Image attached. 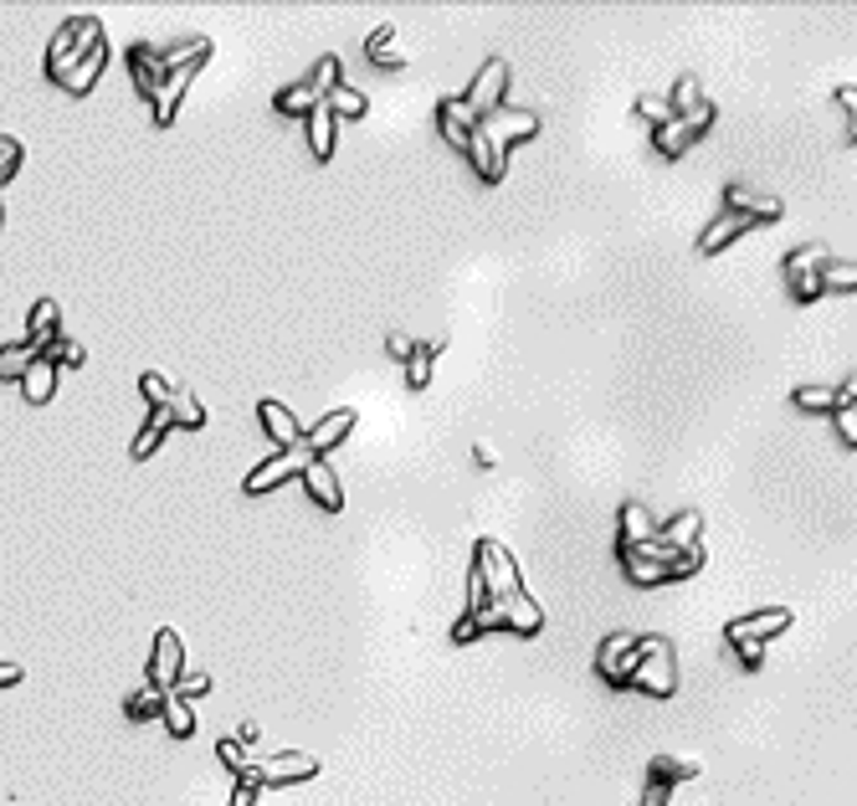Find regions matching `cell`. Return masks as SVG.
I'll use <instances>...</instances> for the list:
<instances>
[{
    "instance_id": "1",
    "label": "cell",
    "mask_w": 857,
    "mask_h": 806,
    "mask_svg": "<svg viewBox=\"0 0 857 806\" xmlns=\"http://www.w3.org/2000/svg\"><path fill=\"white\" fill-rule=\"evenodd\" d=\"M104 62H108L104 26H98L93 15H73V21L57 31L52 52H46V77L62 83L67 93H88L93 83H98V73H104Z\"/></svg>"
},
{
    "instance_id": "2",
    "label": "cell",
    "mask_w": 857,
    "mask_h": 806,
    "mask_svg": "<svg viewBox=\"0 0 857 806\" xmlns=\"http://www.w3.org/2000/svg\"><path fill=\"white\" fill-rule=\"evenodd\" d=\"M534 135H539V114H534V108L499 104L493 114H483V119L473 123L468 160H473V170L489 180V185H499L503 170H508V150L524 144V139H534Z\"/></svg>"
},
{
    "instance_id": "3",
    "label": "cell",
    "mask_w": 857,
    "mask_h": 806,
    "mask_svg": "<svg viewBox=\"0 0 857 806\" xmlns=\"http://www.w3.org/2000/svg\"><path fill=\"white\" fill-rule=\"evenodd\" d=\"M652 555L667 566V581L694 576V570L704 566V514H698V508H683L678 519L657 524V535H652Z\"/></svg>"
},
{
    "instance_id": "4",
    "label": "cell",
    "mask_w": 857,
    "mask_h": 806,
    "mask_svg": "<svg viewBox=\"0 0 857 806\" xmlns=\"http://www.w3.org/2000/svg\"><path fill=\"white\" fill-rule=\"evenodd\" d=\"M791 622H796L791 606H770V612H754V616H735V622L725 627V643L735 647V657L754 673L760 663H765V643L770 637H781Z\"/></svg>"
},
{
    "instance_id": "5",
    "label": "cell",
    "mask_w": 857,
    "mask_h": 806,
    "mask_svg": "<svg viewBox=\"0 0 857 806\" xmlns=\"http://www.w3.org/2000/svg\"><path fill=\"white\" fill-rule=\"evenodd\" d=\"M827 262H832V252L822 241H801L796 252H785V268H781L785 293L796 303H816L822 299V268H827Z\"/></svg>"
},
{
    "instance_id": "6",
    "label": "cell",
    "mask_w": 857,
    "mask_h": 806,
    "mask_svg": "<svg viewBox=\"0 0 857 806\" xmlns=\"http://www.w3.org/2000/svg\"><path fill=\"white\" fill-rule=\"evenodd\" d=\"M626 688H642V694H652V699H667V694L678 688L673 643H663V637H647V643H642V657H636V668H632V678H626Z\"/></svg>"
},
{
    "instance_id": "7",
    "label": "cell",
    "mask_w": 857,
    "mask_h": 806,
    "mask_svg": "<svg viewBox=\"0 0 857 806\" xmlns=\"http://www.w3.org/2000/svg\"><path fill=\"white\" fill-rule=\"evenodd\" d=\"M709 123H714V104L704 98L694 114H683V119H667L663 129H652V144H657V154H663V160H683V154L694 150L698 139L709 135Z\"/></svg>"
},
{
    "instance_id": "8",
    "label": "cell",
    "mask_w": 857,
    "mask_h": 806,
    "mask_svg": "<svg viewBox=\"0 0 857 806\" xmlns=\"http://www.w3.org/2000/svg\"><path fill=\"white\" fill-rule=\"evenodd\" d=\"M503 83H508V62H503V57H489V62H483V73L473 77V88H468V93L458 98L462 114H468L473 123L483 119V114H493V108L503 104V98H499Z\"/></svg>"
},
{
    "instance_id": "9",
    "label": "cell",
    "mask_w": 857,
    "mask_h": 806,
    "mask_svg": "<svg viewBox=\"0 0 857 806\" xmlns=\"http://www.w3.org/2000/svg\"><path fill=\"white\" fill-rule=\"evenodd\" d=\"M313 463V452L298 442V448H288V452H278L267 468H257V473H247V483L242 488L247 493H272L278 483H288V479H303V468Z\"/></svg>"
},
{
    "instance_id": "10",
    "label": "cell",
    "mask_w": 857,
    "mask_h": 806,
    "mask_svg": "<svg viewBox=\"0 0 857 806\" xmlns=\"http://www.w3.org/2000/svg\"><path fill=\"white\" fill-rule=\"evenodd\" d=\"M725 211H735V216H744V222H754V226H770V222H781L785 216L775 195L754 191V185H744V180H735V185L725 191Z\"/></svg>"
},
{
    "instance_id": "11",
    "label": "cell",
    "mask_w": 857,
    "mask_h": 806,
    "mask_svg": "<svg viewBox=\"0 0 857 806\" xmlns=\"http://www.w3.org/2000/svg\"><path fill=\"white\" fill-rule=\"evenodd\" d=\"M698 765L694 761H678V755H657L647 771V796H642V806H667V796H673V786L678 781H694Z\"/></svg>"
},
{
    "instance_id": "12",
    "label": "cell",
    "mask_w": 857,
    "mask_h": 806,
    "mask_svg": "<svg viewBox=\"0 0 857 806\" xmlns=\"http://www.w3.org/2000/svg\"><path fill=\"white\" fill-rule=\"evenodd\" d=\"M617 555H621V570H626L632 585H663L667 581V566L652 555V539L647 545H617Z\"/></svg>"
},
{
    "instance_id": "13",
    "label": "cell",
    "mask_w": 857,
    "mask_h": 806,
    "mask_svg": "<svg viewBox=\"0 0 857 806\" xmlns=\"http://www.w3.org/2000/svg\"><path fill=\"white\" fill-rule=\"evenodd\" d=\"M303 488H309V498L319 508H329V514L344 508V488H340V479H334V463H329V458H313V463L303 468Z\"/></svg>"
},
{
    "instance_id": "14",
    "label": "cell",
    "mask_w": 857,
    "mask_h": 806,
    "mask_svg": "<svg viewBox=\"0 0 857 806\" xmlns=\"http://www.w3.org/2000/svg\"><path fill=\"white\" fill-rule=\"evenodd\" d=\"M754 222H744V216H735V211H719L704 232H698V257H719L725 247H735L744 232H750Z\"/></svg>"
},
{
    "instance_id": "15",
    "label": "cell",
    "mask_w": 857,
    "mask_h": 806,
    "mask_svg": "<svg viewBox=\"0 0 857 806\" xmlns=\"http://www.w3.org/2000/svg\"><path fill=\"white\" fill-rule=\"evenodd\" d=\"M175 684H180V637L175 632H160L154 637V657H149V688L170 694Z\"/></svg>"
},
{
    "instance_id": "16",
    "label": "cell",
    "mask_w": 857,
    "mask_h": 806,
    "mask_svg": "<svg viewBox=\"0 0 857 806\" xmlns=\"http://www.w3.org/2000/svg\"><path fill=\"white\" fill-rule=\"evenodd\" d=\"M350 427H355V411L350 406H340V411H329L313 432H303V448L313 452V458H329V448H340L344 437H350Z\"/></svg>"
},
{
    "instance_id": "17",
    "label": "cell",
    "mask_w": 857,
    "mask_h": 806,
    "mask_svg": "<svg viewBox=\"0 0 857 806\" xmlns=\"http://www.w3.org/2000/svg\"><path fill=\"white\" fill-rule=\"evenodd\" d=\"M257 417H263L267 437H272V442H278L282 452H288V448H298V442H303V427H298V417H293V411H288V406H278V401H263V406H257Z\"/></svg>"
},
{
    "instance_id": "18",
    "label": "cell",
    "mask_w": 857,
    "mask_h": 806,
    "mask_svg": "<svg viewBox=\"0 0 857 806\" xmlns=\"http://www.w3.org/2000/svg\"><path fill=\"white\" fill-rule=\"evenodd\" d=\"M52 390H57V365L52 359H31V370L21 375V396H26L31 406H42V401H52Z\"/></svg>"
},
{
    "instance_id": "19",
    "label": "cell",
    "mask_w": 857,
    "mask_h": 806,
    "mask_svg": "<svg viewBox=\"0 0 857 806\" xmlns=\"http://www.w3.org/2000/svg\"><path fill=\"white\" fill-rule=\"evenodd\" d=\"M437 355H442V340L416 344V355L406 359V386H411V390H427V386H431V365H437Z\"/></svg>"
},
{
    "instance_id": "20",
    "label": "cell",
    "mask_w": 857,
    "mask_h": 806,
    "mask_svg": "<svg viewBox=\"0 0 857 806\" xmlns=\"http://www.w3.org/2000/svg\"><path fill=\"white\" fill-rule=\"evenodd\" d=\"M791 401H796V411H822V417H832L837 411V386H796L791 390Z\"/></svg>"
},
{
    "instance_id": "21",
    "label": "cell",
    "mask_w": 857,
    "mask_h": 806,
    "mask_svg": "<svg viewBox=\"0 0 857 806\" xmlns=\"http://www.w3.org/2000/svg\"><path fill=\"white\" fill-rule=\"evenodd\" d=\"M827 293H857V262L832 257L827 268H822V299H827Z\"/></svg>"
},
{
    "instance_id": "22",
    "label": "cell",
    "mask_w": 857,
    "mask_h": 806,
    "mask_svg": "<svg viewBox=\"0 0 857 806\" xmlns=\"http://www.w3.org/2000/svg\"><path fill=\"white\" fill-rule=\"evenodd\" d=\"M164 411H170V421H175V427H206V411H201V401H195L191 390H180L175 386V396H170V406H164Z\"/></svg>"
},
{
    "instance_id": "23",
    "label": "cell",
    "mask_w": 857,
    "mask_h": 806,
    "mask_svg": "<svg viewBox=\"0 0 857 806\" xmlns=\"http://www.w3.org/2000/svg\"><path fill=\"white\" fill-rule=\"evenodd\" d=\"M319 104H324V98H319V93H313L309 83H298V88H282V93H278V114H293V119L313 114Z\"/></svg>"
},
{
    "instance_id": "24",
    "label": "cell",
    "mask_w": 857,
    "mask_h": 806,
    "mask_svg": "<svg viewBox=\"0 0 857 806\" xmlns=\"http://www.w3.org/2000/svg\"><path fill=\"white\" fill-rule=\"evenodd\" d=\"M329 129H334V114H329L324 104L309 114V135H313V160H329L334 154V139H329Z\"/></svg>"
},
{
    "instance_id": "25",
    "label": "cell",
    "mask_w": 857,
    "mask_h": 806,
    "mask_svg": "<svg viewBox=\"0 0 857 806\" xmlns=\"http://www.w3.org/2000/svg\"><path fill=\"white\" fill-rule=\"evenodd\" d=\"M175 421H170V411H149V421H144V432L133 437V458H149L154 452V442H160L164 432H170Z\"/></svg>"
},
{
    "instance_id": "26",
    "label": "cell",
    "mask_w": 857,
    "mask_h": 806,
    "mask_svg": "<svg viewBox=\"0 0 857 806\" xmlns=\"http://www.w3.org/2000/svg\"><path fill=\"white\" fill-rule=\"evenodd\" d=\"M160 719H164V724H170V730L180 734V740H185V734L195 730V719H191V703L180 699L175 688H170V694H164V709H160Z\"/></svg>"
},
{
    "instance_id": "27",
    "label": "cell",
    "mask_w": 857,
    "mask_h": 806,
    "mask_svg": "<svg viewBox=\"0 0 857 806\" xmlns=\"http://www.w3.org/2000/svg\"><path fill=\"white\" fill-rule=\"evenodd\" d=\"M324 108H329V114H344V119H360V114L369 108V98L360 88H334L324 98Z\"/></svg>"
},
{
    "instance_id": "28",
    "label": "cell",
    "mask_w": 857,
    "mask_h": 806,
    "mask_svg": "<svg viewBox=\"0 0 857 806\" xmlns=\"http://www.w3.org/2000/svg\"><path fill=\"white\" fill-rule=\"evenodd\" d=\"M704 104V93H698V77H678V88H673V98H667V108H673V119H683V114H694V108Z\"/></svg>"
},
{
    "instance_id": "29",
    "label": "cell",
    "mask_w": 857,
    "mask_h": 806,
    "mask_svg": "<svg viewBox=\"0 0 857 806\" xmlns=\"http://www.w3.org/2000/svg\"><path fill=\"white\" fill-rule=\"evenodd\" d=\"M139 390H144L149 411H164V406H170V396H175V386H170V380H164L160 370H144V380H139Z\"/></svg>"
},
{
    "instance_id": "30",
    "label": "cell",
    "mask_w": 857,
    "mask_h": 806,
    "mask_svg": "<svg viewBox=\"0 0 857 806\" xmlns=\"http://www.w3.org/2000/svg\"><path fill=\"white\" fill-rule=\"evenodd\" d=\"M160 709H164V694H160V688H149V684L129 699V719H154Z\"/></svg>"
},
{
    "instance_id": "31",
    "label": "cell",
    "mask_w": 857,
    "mask_h": 806,
    "mask_svg": "<svg viewBox=\"0 0 857 806\" xmlns=\"http://www.w3.org/2000/svg\"><path fill=\"white\" fill-rule=\"evenodd\" d=\"M636 114H642V119H647L652 129H663V123L673 119V108H667V98H652V93H642V98H636Z\"/></svg>"
},
{
    "instance_id": "32",
    "label": "cell",
    "mask_w": 857,
    "mask_h": 806,
    "mask_svg": "<svg viewBox=\"0 0 857 806\" xmlns=\"http://www.w3.org/2000/svg\"><path fill=\"white\" fill-rule=\"evenodd\" d=\"M832 427L843 437V448H857V406H837V411H832Z\"/></svg>"
},
{
    "instance_id": "33",
    "label": "cell",
    "mask_w": 857,
    "mask_h": 806,
    "mask_svg": "<svg viewBox=\"0 0 857 806\" xmlns=\"http://www.w3.org/2000/svg\"><path fill=\"white\" fill-rule=\"evenodd\" d=\"M837 104L847 108V144H857V88H837Z\"/></svg>"
},
{
    "instance_id": "34",
    "label": "cell",
    "mask_w": 857,
    "mask_h": 806,
    "mask_svg": "<svg viewBox=\"0 0 857 806\" xmlns=\"http://www.w3.org/2000/svg\"><path fill=\"white\" fill-rule=\"evenodd\" d=\"M369 62H381V67H406V52H396V46H369Z\"/></svg>"
},
{
    "instance_id": "35",
    "label": "cell",
    "mask_w": 857,
    "mask_h": 806,
    "mask_svg": "<svg viewBox=\"0 0 857 806\" xmlns=\"http://www.w3.org/2000/svg\"><path fill=\"white\" fill-rule=\"evenodd\" d=\"M385 350H390L396 359H411L416 355V340H411V334H390V340H385Z\"/></svg>"
},
{
    "instance_id": "36",
    "label": "cell",
    "mask_w": 857,
    "mask_h": 806,
    "mask_svg": "<svg viewBox=\"0 0 857 806\" xmlns=\"http://www.w3.org/2000/svg\"><path fill=\"white\" fill-rule=\"evenodd\" d=\"M837 406H857V375H847L843 386H837Z\"/></svg>"
},
{
    "instance_id": "37",
    "label": "cell",
    "mask_w": 857,
    "mask_h": 806,
    "mask_svg": "<svg viewBox=\"0 0 857 806\" xmlns=\"http://www.w3.org/2000/svg\"><path fill=\"white\" fill-rule=\"evenodd\" d=\"M0 684H21V668H15V663H0Z\"/></svg>"
}]
</instances>
